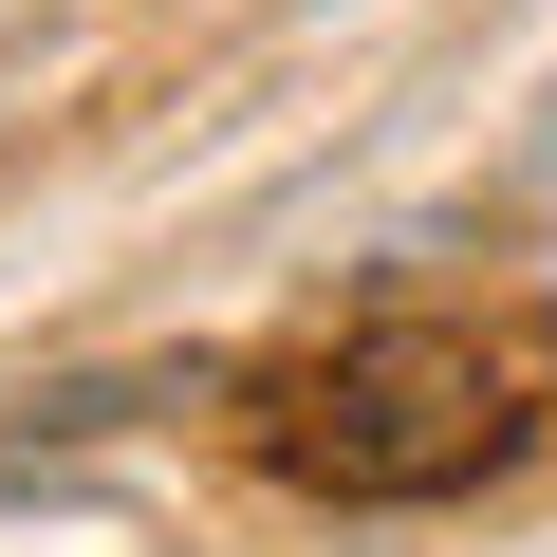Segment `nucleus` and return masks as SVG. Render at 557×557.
<instances>
[{"label": "nucleus", "instance_id": "1", "mask_svg": "<svg viewBox=\"0 0 557 557\" xmlns=\"http://www.w3.org/2000/svg\"><path fill=\"white\" fill-rule=\"evenodd\" d=\"M539 446V372L465 317H354L260 372V465L298 502H465Z\"/></svg>", "mask_w": 557, "mask_h": 557}]
</instances>
